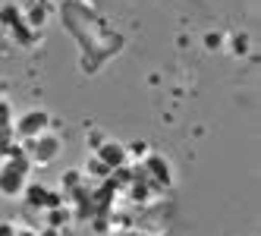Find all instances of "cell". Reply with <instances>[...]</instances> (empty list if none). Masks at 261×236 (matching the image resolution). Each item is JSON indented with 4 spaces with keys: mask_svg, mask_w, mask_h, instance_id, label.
I'll return each mask as SVG.
<instances>
[{
    "mask_svg": "<svg viewBox=\"0 0 261 236\" xmlns=\"http://www.w3.org/2000/svg\"><path fill=\"white\" fill-rule=\"evenodd\" d=\"M47 217H50V221H47L50 227H63V224L69 221V214H66V211H60V208H50V214H47Z\"/></svg>",
    "mask_w": 261,
    "mask_h": 236,
    "instance_id": "ba28073f",
    "label": "cell"
},
{
    "mask_svg": "<svg viewBox=\"0 0 261 236\" xmlns=\"http://www.w3.org/2000/svg\"><path fill=\"white\" fill-rule=\"evenodd\" d=\"M60 205H63V198H60L57 192H47V195H44V205H41V208H60Z\"/></svg>",
    "mask_w": 261,
    "mask_h": 236,
    "instance_id": "30bf717a",
    "label": "cell"
},
{
    "mask_svg": "<svg viewBox=\"0 0 261 236\" xmlns=\"http://www.w3.org/2000/svg\"><path fill=\"white\" fill-rule=\"evenodd\" d=\"M13 129H10V126H7V129H0V158H7L10 151H13Z\"/></svg>",
    "mask_w": 261,
    "mask_h": 236,
    "instance_id": "8992f818",
    "label": "cell"
},
{
    "mask_svg": "<svg viewBox=\"0 0 261 236\" xmlns=\"http://www.w3.org/2000/svg\"><path fill=\"white\" fill-rule=\"evenodd\" d=\"M44 126H47V114L44 111H32L16 123V129H19V136H25V139H35V136H41Z\"/></svg>",
    "mask_w": 261,
    "mask_h": 236,
    "instance_id": "7a4b0ae2",
    "label": "cell"
},
{
    "mask_svg": "<svg viewBox=\"0 0 261 236\" xmlns=\"http://www.w3.org/2000/svg\"><path fill=\"white\" fill-rule=\"evenodd\" d=\"M88 173H95V176H107V173H110V167L104 164L101 158H95V161H88Z\"/></svg>",
    "mask_w": 261,
    "mask_h": 236,
    "instance_id": "9c48e42d",
    "label": "cell"
},
{
    "mask_svg": "<svg viewBox=\"0 0 261 236\" xmlns=\"http://www.w3.org/2000/svg\"><path fill=\"white\" fill-rule=\"evenodd\" d=\"M101 161H104V164L110 167V170H117L120 164H123V158H126V151L120 148V145H114V142H107V145H101Z\"/></svg>",
    "mask_w": 261,
    "mask_h": 236,
    "instance_id": "3957f363",
    "label": "cell"
},
{
    "mask_svg": "<svg viewBox=\"0 0 261 236\" xmlns=\"http://www.w3.org/2000/svg\"><path fill=\"white\" fill-rule=\"evenodd\" d=\"M0 236H16V233H13V227H7V224H0Z\"/></svg>",
    "mask_w": 261,
    "mask_h": 236,
    "instance_id": "7c38bea8",
    "label": "cell"
},
{
    "mask_svg": "<svg viewBox=\"0 0 261 236\" xmlns=\"http://www.w3.org/2000/svg\"><path fill=\"white\" fill-rule=\"evenodd\" d=\"M44 236H57V233H54V230H47V233H44Z\"/></svg>",
    "mask_w": 261,
    "mask_h": 236,
    "instance_id": "4fadbf2b",
    "label": "cell"
},
{
    "mask_svg": "<svg viewBox=\"0 0 261 236\" xmlns=\"http://www.w3.org/2000/svg\"><path fill=\"white\" fill-rule=\"evenodd\" d=\"M145 170H151V173L158 176V186H167V183H170V170H167V164H164L161 158H148Z\"/></svg>",
    "mask_w": 261,
    "mask_h": 236,
    "instance_id": "5b68a950",
    "label": "cell"
},
{
    "mask_svg": "<svg viewBox=\"0 0 261 236\" xmlns=\"http://www.w3.org/2000/svg\"><path fill=\"white\" fill-rule=\"evenodd\" d=\"M7 126H10V104L0 101V129H7Z\"/></svg>",
    "mask_w": 261,
    "mask_h": 236,
    "instance_id": "8fae6325",
    "label": "cell"
},
{
    "mask_svg": "<svg viewBox=\"0 0 261 236\" xmlns=\"http://www.w3.org/2000/svg\"><path fill=\"white\" fill-rule=\"evenodd\" d=\"M57 151H60V142L54 139V136H47V139H32L29 148H25V154L35 158V161H41V164L54 161V158H57Z\"/></svg>",
    "mask_w": 261,
    "mask_h": 236,
    "instance_id": "6da1fadb",
    "label": "cell"
},
{
    "mask_svg": "<svg viewBox=\"0 0 261 236\" xmlns=\"http://www.w3.org/2000/svg\"><path fill=\"white\" fill-rule=\"evenodd\" d=\"M25 192H29V205H35V208H41V205H44L47 189H41V186H29Z\"/></svg>",
    "mask_w": 261,
    "mask_h": 236,
    "instance_id": "52a82bcc",
    "label": "cell"
},
{
    "mask_svg": "<svg viewBox=\"0 0 261 236\" xmlns=\"http://www.w3.org/2000/svg\"><path fill=\"white\" fill-rule=\"evenodd\" d=\"M0 192H4V195H19L22 192V176L0 167Z\"/></svg>",
    "mask_w": 261,
    "mask_h": 236,
    "instance_id": "277c9868",
    "label": "cell"
}]
</instances>
